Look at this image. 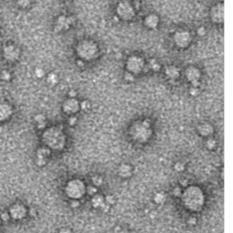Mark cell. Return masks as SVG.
I'll return each mask as SVG.
<instances>
[{"mask_svg":"<svg viewBox=\"0 0 233 233\" xmlns=\"http://www.w3.org/2000/svg\"><path fill=\"white\" fill-rule=\"evenodd\" d=\"M210 19L216 23V24H220L223 22L224 19V6L222 3L217 4L215 7H212L210 10Z\"/></svg>","mask_w":233,"mask_h":233,"instance_id":"9c48e42d","label":"cell"},{"mask_svg":"<svg viewBox=\"0 0 233 233\" xmlns=\"http://www.w3.org/2000/svg\"><path fill=\"white\" fill-rule=\"evenodd\" d=\"M77 53L80 59L92 60L98 53V47L95 42L90 40H84L78 43L77 47Z\"/></svg>","mask_w":233,"mask_h":233,"instance_id":"3957f363","label":"cell"},{"mask_svg":"<svg viewBox=\"0 0 233 233\" xmlns=\"http://www.w3.org/2000/svg\"><path fill=\"white\" fill-rule=\"evenodd\" d=\"M26 212H27V211H26L25 207L22 205L14 206V207L11 208V211H10L11 216H12L14 219H22V218H24L25 215H26Z\"/></svg>","mask_w":233,"mask_h":233,"instance_id":"9a60e30c","label":"cell"},{"mask_svg":"<svg viewBox=\"0 0 233 233\" xmlns=\"http://www.w3.org/2000/svg\"><path fill=\"white\" fill-rule=\"evenodd\" d=\"M165 73H166L167 77H168L171 79H177L179 77V69L177 67H174V66L168 67L166 69Z\"/></svg>","mask_w":233,"mask_h":233,"instance_id":"e0dca14e","label":"cell"},{"mask_svg":"<svg viewBox=\"0 0 233 233\" xmlns=\"http://www.w3.org/2000/svg\"><path fill=\"white\" fill-rule=\"evenodd\" d=\"M200 71L197 68L190 67L186 70V78L191 83L192 87H199V78H200Z\"/></svg>","mask_w":233,"mask_h":233,"instance_id":"30bf717a","label":"cell"},{"mask_svg":"<svg viewBox=\"0 0 233 233\" xmlns=\"http://www.w3.org/2000/svg\"><path fill=\"white\" fill-rule=\"evenodd\" d=\"M66 192L67 195L72 199L81 198L85 193V185L81 180H71L66 187Z\"/></svg>","mask_w":233,"mask_h":233,"instance_id":"5b68a950","label":"cell"},{"mask_svg":"<svg viewBox=\"0 0 233 233\" xmlns=\"http://www.w3.org/2000/svg\"><path fill=\"white\" fill-rule=\"evenodd\" d=\"M78 109H79V104L78 100H76L74 97H70L63 104V110L68 114H74L78 110Z\"/></svg>","mask_w":233,"mask_h":233,"instance_id":"7c38bea8","label":"cell"},{"mask_svg":"<svg viewBox=\"0 0 233 233\" xmlns=\"http://www.w3.org/2000/svg\"><path fill=\"white\" fill-rule=\"evenodd\" d=\"M74 23V18L71 16H60L56 22V31H63L69 29Z\"/></svg>","mask_w":233,"mask_h":233,"instance_id":"8fae6325","label":"cell"},{"mask_svg":"<svg viewBox=\"0 0 233 233\" xmlns=\"http://www.w3.org/2000/svg\"><path fill=\"white\" fill-rule=\"evenodd\" d=\"M35 119H36V122L38 123V128H44L45 127H46V118H45V116H43V115H38L36 118H35Z\"/></svg>","mask_w":233,"mask_h":233,"instance_id":"7402d4cb","label":"cell"},{"mask_svg":"<svg viewBox=\"0 0 233 233\" xmlns=\"http://www.w3.org/2000/svg\"><path fill=\"white\" fill-rule=\"evenodd\" d=\"M57 80H58V78H57V76L56 74L51 73L47 77V81H48V83L52 84V85H55L56 83L57 82Z\"/></svg>","mask_w":233,"mask_h":233,"instance_id":"d4e9b609","label":"cell"},{"mask_svg":"<svg viewBox=\"0 0 233 233\" xmlns=\"http://www.w3.org/2000/svg\"><path fill=\"white\" fill-rule=\"evenodd\" d=\"M189 221V224H191V225H194L196 222H197V219H195V218H190V219L188 220Z\"/></svg>","mask_w":233,"mask_h":233,"instance_id":"ab89813d","label":"cell"},{"mask_svg":"<svg viewBox=\"0 0 233 233\" xmlns=\"http://www.w3.org/2000/svg\"><path fill=\"white\" fill-rule=\"evenodd\" d=\"M49 154H50V151H49V150L46 149V148H42L38 151V160H37L38 165L43 166V165L46 164L47 159L49 156Z\"/></svg>","mask_w":233,"mask_h":233,"instance_id":"2e32d148","label":"cell"},{"mask_svg":"<svg viewBox=\"0 0 233 233\" xmlns=\"http://www.w3.org/2000/svg\"><path fill=\"white\" fill-rule=\"evenodd\" d=\"M216 140L213 139V138H209L207 140V143H206V146L208 150H213L215 147H216Z\"/></svg>","mask_w":233,"mask_h":233,"instance_id":"cb8c5ba5","label":"cell"},{"mask_svg":"<svg viewBox=\"0 0 233 233\" xmlns=\"http://www.w3.org/2000/svg\"><path fill=\"white\" fill-rule=\"evenodd\" d=\"M130 134L134 139L139 141L140 143L146 142L151 135L150 121L147 119V120H144L143 122L134 124L130 129Z\"/></svg>","mask_w":233,"mask_h":233,"instance_id":"277c9868","label":"cell"},{"mask_svg":"<svg viewBox=\"0 0 233 233\" xmlns=\"http://www.w3.org/2000/svg\"><path fill=\"white\" fill-rule=\"evenodd\" d=\"M105 202H106L108 205L114 204V203H115V199H114L112 196H107L106 199H105Z\"/></svg>","mask_w":233,"mask_h":233,"instance_id":"83f0119b","label":"cell"},{"mask_svg":"<svg viewBox=\"0 0 233 233\" xmlns=\"http://www.w3.org/2000/svg\"><path fill=\"white\" fill-rule=\"evenodd\" d=\"M69 123L70 126L75 125V124L77 123V118H76V117H71L69 119Z\"/></svg>","mask_w":233,"mask_h":233,"instance_id":"d590c367","label":"cell"},{"mask_svg":"<svg viewBox=\"0 0 233 233\" xmlns=\"http://www.w3.org/2000/svg\"><path fill=\"white\" fill-rule=\"evenodd\" d=\"M78 206H79V202L78 200H73L71 202V207H73V208H78Z\"/></svg>","mask_w":233,"mask_h":233,"instance_id":"74e56055","label":"cell"},{"mask_svg":"<svg viewBox=\"0 0 233 233\" xmlns=\"http://www.w3.org/2000/svg\"><path fill=\"white\" fill-rule=\"evenodd\" d=\"M104 203H105V199L100 195H95L92 198V205L95 208H100Z\"/></svg>","mask_w":233,"mask_h":233,"instance_id":"44dd1931","label":"cell"},{"mask_svg":"<svg viewBox=\"0 0 233 233\" xmlns=\"http://www.w3.org/2000/svg\"><path fill=\"white\" fill-rule=\"evenodd\" d=\"M80 108L82 109L83 110H87L88 108H89V102L88 101H83L82 103L80 104Z\"/></svg>","mask_w":233,"mask_h":233,"instance_id":"836d02e7","label":"cell"},{"mask_svg":"<svg viewBox=\"0 0 233 233\" xmlns=\"http://www.w3.org/2000/svg\"><path fill=\"white\" fill-rule=\"evenodd\" d=\"M175 169L178 171V172H180V171H182V170H184V164L183 163H181V162H178L177 164L175 165Z\"/></svg>","mask_w":233,"mask_h":233,"instance_id":"4dcf8cb0","label":"cell"},{"mask_svg":"<svg viewBox=\"0 0 233 233\" xmlns=\"http://www.w3.org/2000/svg\"><path fill=\"white\" fill-rule=\"evenodd\" d=\"M119 174L122 178H128L132 174V168L129 165L123 164L121 165L119 168Z\"/></svg>","mask_w":233,"mask_h":233,"instance_id":"ffe728a7","label":"cell"},{"mask_svg":"<svg viewBox=\"0 0 233 233\" xmlns=\"http://www.w3.org/2000/svg\"><path fill=\"white\" fill-rule=\"evenodd\" d=\"M205 29L206 28H203V27H201V28H199V29H198V35H199V36H200V37L204 36V35H205V32H206Z\"/></svg>","mask_w":233,"mask_h":233,"instance_id":"e575fe53","label":"cell"},{"mask_svg":"<svg viewBox=\"0 0 233 233\" xmlns=\"http://www.w3.org/2000/svg\"><path fill=\"white\" fill-rule=\"evenodd\" d=\"M43 139L47 146L56 150H62L66 142V138L62 130L56 127L47 129L43 134Z\"/></svg>","mask_w":233,"mask_h":233,"instance_id":"6da1fadb","label":"cell"},{"mask_svg":"<svg viewBox=\"0 0 233 233\" xmlns=\"http://www.w3.org/2000/svg\"><path fill=\"white\" fill-rule=\"evenodd\" d=\"M127 69L131 74H137L142 71L145 66L144 60L138 56H131L127 60Z\"/></svg>","mask_w":233,"mask_h":233,"instance_id":"ba28073f","label":"cell"},{"mask_svg":"<svg viewBox=\"0 0 233 233\" xmlns=\"http://www.w3.org/2000/svg\"><path fill=\"white\" fill-rule=\"evenodd\" d=\"M125 78H126L127 80H128V81H131V80H133V75H132L131 73H128V74L126 75Z\"/></svg>","mask_w":233,"mask_h":233,"instance_id":"8d00e7d4","label":"cell"},{"mask_svg":"<svg viewBox=\"0 0 233 233\" xmlns=\"http://www.w3.org/2000/svg\"><path fill=\"white\" fill-rule=\"evenodd\" d=\"M35 74H36V76L38 77V78H42V77H44V75H45V71L43 70L42 69H36V71H35Z\"/></svg>","mask_w":233,"mask_h":233,"instance_id":"f546056e","label":"cell"},{"mask_svg":"<svg viewBox=\"0 0 233 233\" xmlns=\"http://www.w3.org/2000/svg\"><path fill=\"white\" fill-rule=\"evenodd\" d=\"M173 40L175 45L179 48L188 47L192 41L191 34L186 30H179L174 34Z\"/></svg>","mask_w":233,"mask_h":233,"instance_id":"52a82bcc","label":"cell"},{"mask_svg":"<svg viewBox=\"0 0 233 233\" xmlns=\"http://www.w3.org/2000/svg\"><path fill=\"white\" fill-rule=\"evenodd\" d=\"M199 132L200 133L201 136L208 137L212 134L213 132V128L209 124H202L199 127Z\"/></svg>","mask_w":233,"mask_h":233,"instance_id":"ac0fdd59","label":"cell"},{"mask_svg":"<svg viewBox=\"0 0 233 233\" xmlns=\"http://www.w3.org/2000/svg\"><path fill=\"white\" fill-rule=\"evenodd\" d=\"M1 217H2V219H3L4 221H7V220H8V218H9V216H8L7 213H3Z\"/></svg>","mask_w":233,"mask_h":233,"instance_id":"f35d334b","label":"cell"},{"mask_svg":"<svg viewBox=\"0 0 233 233\" xmlns=\"http://www.w3.org/2000/svg\"><path fill=\"white\" fill-rule=\"evenodd\" d=\"M4 56L6 59L13 61L19 56V50L14 46H7L4 49Z\"/></svg>","mask_w":233,"mask_h":233,"instance_id":"4fadbf2b","label":"cell"},{"mask_svg":"<svg viewBox=\"0 0 233 233\" xmlns=\"http://www.w3.org/2000/svg\"><path fill=\"white\" fill-rule=\"evenodd\" d=\"M204 201V197L202 191L199 188L191 187L188 189L184 194V202L188 208L192 210H199L201 208V206Z\"/></svg>","mask_w":233,"mask_h":233,"instance_id":"7a4b0ae2","label":"cell"},{"mask_svg":"<svg viewBox=\"0 0 233 233\" xmlns=\"http://www.w3.org/2000/svg\"><path fill=\"white\" fill-rule=\"evenodd\" d=\"M69 96H70V97H75V96H76V92L73 91V90H71V91L69 92Z\"/></svg>","mask_w":233,"mask_h":233,"instance_id":"b9f144b4","label":"cell"},{"mask_svg":"<svg viewBox=\"0 0 233 233\" xmlns=\"http://www.w3.org/2000/svg\"><path fill=\"white\" fill-rule=\"evenodd\" d=\"M30 2H31V0H17V4L21 7H27L30 4Z\"/></svg>","mask_w":233,"mask_h":233,"instance_id":"4316f807","label":"cell"},{"mask_svg":"<svg viewBox=\"0 0 233 233\" xmlns=\"http://www.w3.org/2000/svg\"><path fill=\"white\" fill-rule=\"evenodd\" d=\"M165 200H166V196H165L164 193L162 192H159L155 195L154 197V201L158 204H162L164 203Z\"/></svg>","mask_w":233,"mask_h":233,"instance_id":"603a6c76","label":"cell"},{"mask_svg":"<svg viewBox=\"0 0 233 233\" xmlns=\"http://www.w3.org/2000/svg\"><path fill=\"white\" fill-rule=\"evenodd\" d=\"M12 113V110L10 107L7 104H0V120L6 119L10 116Z\"/></svg>","mask_w":233,"mask_h":233,"instance_id":"d6986e66","label":"cell"},{"mask_svg":"<svg viewBox=\"0 0 233 233\" xmlns=\"http://www.w3.org/2000/svg\"><path fill=\"white\" fill-rule=\"evenodd\" d=\"M92 183L96 186V187H99L102 183H103V179L101 177H98V176H95L92 178Z\"/></svg>","mask_w":233,"mask_h":233,"instance_id":"484cf974","label":"cell"},{"mask_svg":"<svg viewBox=\"0 0 233 233\" xmlns=\"http://www.w3.org/2000/svg\"><path fill=\"white\" fill-rule=\"evenodd\" d=\"M87 191V193H88L89 195H95L96 193V189L94 186H88Z\"/></svg>","mask_w":233,"mask_h":233,"instance_id":"f1b7e54d","label":"cell"},{"mask_svg":"<svg viewBox=\"0 0 233 233\" xmlns=\"http://www.w3.org/2000/svg\"><path fill=\"white\" fill-rule=\"evenodd\" d=\"M117 14L122 20H131L135 16V8L128 1H121L117 6Z\"/></svg>","mask_w":233,"mask_h":233,"instance_id":"8992f818","label":"cell"},{"mask_svg":"<svg viewBox=\"0 0 233 233\" xmlns=\"http://www.w3.org/2000/svg\"><path fill=\"white\" fill-rule=\"evenodd\" d=\"M159 23V18L157 15L155 14H150L148 15L145 18H144V24L147 28H150V29H155L158 28Z\"/></svg>","mask_w":233,"mask_h":233,"instance_id":"5bb4252c","label":"cell"},{"mask_svg":"<svg viewBox=\"0 0 233 233\" xmlns=\"http://www.w3.org/2000/svg\"><path fill=\"white\" fill-rule=\"evenodd\" d=\"M59 233H72V231L70 230H69V229H62Z\"/></svg>","mask_w":233,"mask_h":233,"instance_id":"60d3db41","label":"cell"},{"mask_svg":"<svg viewBox=\"0 0 233 233\" xmlns=\"http://www.w3.org/2000/svg\"><path fill=\"white\" fill-rule=\"evenodd\" d=\"M173 195L175 196V197H179V196H181L182 195V191H181V189L180 188H175L174 189V190H173Z\"/></svg>","mask_w":233,"mask_h":233,"instance_id":"d6a6232c","label":"cell"},{"mask_svg":"<svg viewBox=\"0 0 233 233\" xmlns=\"http://www.w3.org/2000/svg\"><path fill=\"white\" fill-rule=\"evenodd\" d=\"M190 95H192V96H197L199 94V87H192L191 88H190Z\"/></svg>","mask_w":233,"mask_h":233,"instance_id":"1f68e13d","label":"cell"}]
</instances>
